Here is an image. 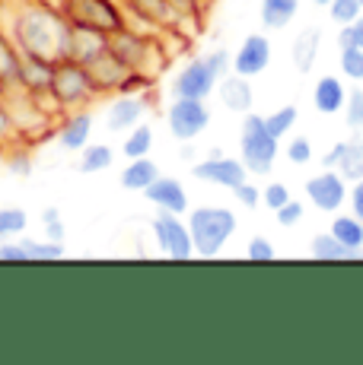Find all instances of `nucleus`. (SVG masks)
<instances>
[{
  "instance_id": "nucleus-1",
  "label": "nucleus",
  "mask_w": 363,
  "mask_h": 365,
  "mask_svg": "<svg viewBox=\"0 0 363 365\" xmlns=\"http://www.w3.org/2000/svg\"><path fill=\"white\" fill-rule=\"evenodd\" d=\"M6 32L16 41L19 54H29V58L41 61H61L67 51V35H71V23L67 16L58 10V4H48V0H29V4H19L13 10Z\"/></svg>"
},
{
  "instance_id": "nucleus-2",
  "label": "nucleus",
  "mask_w": 363,
  "mask_h": 365,
  "mask_svg": "<svg viewBox=\"0 0 363 365\" xmlns=\"http://www.w3.org/2000/svg\"><path fill=\"white\" fill-rule=\"evenodd\" d=\"M109 51L121 61L124 67H131L134 73L146 76V80H156L159 70H166L169 64V54H166L159 32H144L134 26H124V29L109 35Z\"/></svg>"
},
{
  "instance_id": "nucleus-3",
  "label": "nucleus",
  "mask_w": 363,
  "mask_h": 365,
  "mask_svg": "<svg viewBox=\"0 0 363 365\" xmlns=\"http://www.w3.org/2000/svg\"><path fill=\"white\" fill-rule=\"evenodd\" d=\"M188 229H192L194 257H217L233 242L239 216L220 203H204V207L188 210Z\"/></svg>"
},
{
  "instance_id": "nucleus-4",
  "label": "nucleus",
  "mask_w": 363,
  "mask_h": 365,
  "mask_svg": "<svg viewBox=\"0 0 363 365\" xmlns=\"http://www.w3.org/2000/svg\"><path fill=\"white\" fill-rule=\"evenodd\" d=\"M48 93H51V102H54V108H58V115L89 108V105L99 99L86 64H76L71 58H61L58 64H54L51 89H48Z\"/></svg>"
},
{
  "instance_id": "nucleus-5",
  "label": "nucleus",
  "mask_w": 363,
  "mask_h": 365,
  "mask_svg": "<svg viewBox=\"0 0 363 365\" xmlns=\"http://www.w3.org/2000/svg\"><path fill=\"white\" fill-rule=\"evenodd\" d=\"M277 156H281V140L264 128V115H258V111L242 115V124H239V159L246 163L249 175H258V178L271 175L274 172Z\"/></svg>"
},
{
  "instance_id": "nucleus-6",
  "label": "nucleus",
  "mask_w": 363,
  "mask_h": 365,
  "mask_svg": "<svg viewBox=\"0 0 363 365\" xmlns=\"http://www.w3.org/2000/svg\"><path fill=\"white\" fill-rule=\"evenodd\" d=\"M54 4L71 26H86V29H99L106 35L128 26L121 0H54Z\"/></svg>"
},
{
  "instance_id": "nucleus-7",
  "label": "nucleus",
  "mask_w": 363,
  "mask_h": 365,
  "mask_svg": "<svg viewBox=\"0 0 363 365\" xmlns=\"http://www.w3.org/2000/svg\"><path fill=\"white\" fill-rule=\"evenodd\" d=\"M214 115L207 108V99H172L166 108V128L176 143H194L207 128Z\"/></svg>"
},
{
  "instance_id": "nucleus-8",
  "label": "nucleus",
  "mask_w": 363,
  "mask_h": 365,
  "mask_svg": "<svg viewBox=\"0 0 363 365\" xmlns=\"http://www.w3.org/2000/svg\"><path fill=\"white\" fill-rule=\"evenodd\" d=\"M150 232H153L156 248L163 251L169 261H192L194 257L192 229H188V220H182L179 213L159 210V213L150 220Z\"/></svg>"
},
{
  "instance_id": "nucleus-9",
  "label": "nucleus",
  "mask_w": 363,
  "mask_h": 365,
  "mask_svg": "<svg viewBox=\"0 0 363 365\" xmlns=\"http://www.w3.org/2000/svg\"><path fill=\"white\" fill-rule=\"evenodd\" d=\"M217 83H220V76L214 73L211 64L204 61V54H201V58L185 61L176 70L169 93H172V99H211L217 93Z\"/></svg>"
},
{
  "instance_id": "nucleus-10",
  "label": "nucleus",
  "mask_w": 363,
  "mask_h": 365,
  "mask_svg": "<svg viewBox=\"0 0 363 365\" xmlns=\"http://www.w3.org/2000/svg\"><path fill=\"white\" fill-rule=\"evenodd\" d=\"M192 178L233 191L236 185H242V181L249 178V168L239 156H227V153H220V150H211L204 159H198V163L192 165Z\"/></svg>"
},
{
  "instance_id": "nucleus-11",
  "label": "nucleus",
  "mask_w": 363,
  "mask_h": 365,
  "mask_svg": "<svg viewBox=\"0 0 363 365\" xmlns=\"http://www.w3.org/2000/svg\"><path fill=\"white\" fill-rule=\"evenodd\" d=\"M303 191H306V200H309L316 210H322V213H338V210L347 203L351 181H347L338 168H322L319 175L306 178Z\"/></svg>"
},
{
  "instance_id": "nucleus-12",
  "label": "nucleus",
  "mask_w": 363,
  "mask_h": 365,
  "mask_svg": "<svg viewBox=\"0 0 363 365\" xmlns=\"http://www.w3.org/2000/svg\"><path fill=\"white\" fill-rule=\"evenodd\" d=\"M150 111V93H121L111 96V102L106 105V115H102V124H106L109 133H128L131 128L146 118Z\"/></svg>"
},
{
  "instance_id": "nucleus-13",
  "label": "nucleus",
  "mask_w": 363,
  "mask_h": 365,
  "mask_svg": "<svg viewBox=\"0 0 363 365\" xmlns=\"http://www.w3.org/2000/svg\"><path fill=\"white\" fill-rule=\"evenodd\" d=\"M124 13H128V26L134 23V29L144 32H163L182 23L172 0H121Z\"/></svg>"
},
{
  "instance_id": "nucleus-14",
  "label": "nucleus",
  "mask_w": 363,
  "mask_h": 365,
  "mask_svg": "<svg viewBox=\"0 0 363 365\" xmlns=\"http://www.w3.org/2000/svg\"><path fill=\"white\" fill-rule=\"evenodd\" d=\"M271 61H274V45H271V38L264 32H252V35H246V38L239 41V48L233 51V73L255 80V76H262L264 70L271 67Z\"/></svg>"
},
{
  "instance_id": "nucleus-15",
  "label": "nucleus",
  "mask_w": 363,
  "mask_h": 365,
  "mask_svg": "<svg viewBox=\"0 0 363 365\" xmlns=\"http://www.w3.org/2000/svg\"><path fill=\"white\" fill-rule=\"evenodd\" d=\"M64 245L51 238H6L0 242V261L10 264H39V261H61Z\"/></svg>"
},
{
  "instance_id": "nucleus-16",
  "label": "nucleus",
  "mask_w": 363,
  "mask_h": 365,
  "mask_svg": "<svg viewBox=\"0 0 363 365\" xmlns=\"http://www.w3.org/2000/svg\"><path fill=\"white\" fill-rule=\"evenodd\" d=\"M93 128H96V115L89 108L67 111L54 124V143L64 153H80L86 143H93Z\"/></svg>"
},
{
  "instance_id": "nucleus-17",
  "label": "nucleus",
  "mask_w": 363,
  "mask_h": 365,
  "mask_svg": "<svg viewBox=\"0 0 363 365\" xmlns=\"http://www.w3.org/2000/svg\"><path fill=\"white\" fill-rule=\"evenodd\" d=\"M144 197L153 203L156 210H169V213H188L192 203H188V191L176 175H159L150 187L144 191Z\"/></svg>"
},
{
  "instance_id": "nucleus-18",
  "label": "nucleus",
  "mask_w": 363,
  "mask_h": 365,
  "mask_svg": "<svg viewBox=\"0 0 363 365\" xmlns=\"http://www.w3.org/2000/svg\"><path fill=\"white\" fill-rule=\"evenodd\" d=\"M217 99L227 111H233V115H249L255 105V89H252V80L249 76H239L229 70L227 76L217 83Z\"/></svg>"
},
{
  "instance_id": "nucleus-19",
  "label": "nucleus",
  "mask_w": 363,
  "mask_h": 365,
  "mask_svg": "<svg viewBox=\"0 0 363 365\" xmlns=\"http://www.w3.org/2000/svg\"><path fill=\"white\" fill-rule=\"evenodd\" d=\"M106 48H109V35H106V32L86 29V26H71L64 58L76 61V64H93V61L99 58Z\"/></svg>"
},
{
  "instance_id": "nucleus-20",
  "label": "nucleus",
  "mask_w": 363,
  "mask_h": 365,
  "mask_svg": "<svg viewBox=\"0 0 363 365\" xmlns=\"http://www.w3.org/2000/svg\"><path fill=\"white\" fill-rule=\"evenodd\" d=\"M312 105H316L319 115L332 118V115H341L347 105V86L338 73H325L316 80L312 86Z\"/></svg>"
},
{
  "instance_id": "nucleus-21",
  "label": "nucleus",
  "mask_w": 363,
  "mask_h": 365,
  "mask_svg": "<svg viewBox=\"0 0 363 365\" xmlns=\"http://www.w3.org/2000/svg\"><path fill=\"white\" fill-rule=\"evenodd\" d=\"M309 257L319 264H354L363 261V248H351V245H344L332 232H319L309 242Z\"/></svg>"
},
{
  "instance_id": "nucleus-22",
  "label": "nucleus",
  "mask_w": 363,
  "mask_h": 365,
  "mask_svg": "<svg viewBox=\"0 0 363 365\" xmlns=\"http://www.w3.org/2000/svg\"><path fill=\"white\" fill-rule=\"evenodd\" d=\"M319 51H322V29L319 26H306L299 29V35H293L290 41V64L297 73H312L319 61Z\"/></svg>"
},
{
  "instance_id": "nucleus-23",
  "label": "nucleus",
  "mask_w": 363,
  "mask_h": 365,
  "mask_svg": "<svg viewBox=\"0 0 363 365\" xmlns=\"http://www.w3.org/2000/svg\"><path fill=\"white\" fill-rule=\"evenodd\" d=\"M159 165L153 163L150 156H137V159H128V165H124L121 172V187L131 194H144L146 187L153 185V181L159 178Z\"/></svg>"
},
{
  "instance_id": "nucleus-24",
  "label": "nucleus",
  "mask_w": 363,
  "mask_h": 365,
  "mask_svg": "<svg viewBox=\"0 0 363 365\" xmlns=\"http://www.w3.org/2000/svg\"><path fill=\"white\" fill-rule=\"evenodd\" d=\"M299 16V0H262L258 4V19L268 32L287 29L293 19Z\"/></svg>"
},
{
  "instance_id": "nucleus-25",
  "label": "nucleus",
  "mask_w": 363,
  "mask_h": 365,
  "mask_svg": "<svg viewBox=\"0 0 363 365\" xmlns=\"http://www.w3.org/2000/svg\"><path fill=\"white\" fill-rule=\"evenodd\" d=\"M115 165V150L109 143H86L76 153V172L80 175H99Z\"/></svg>"
},
{
  "instance_id": "nucleus-26",
  "label": "nucleus",
  "mask_w": 363,
  "mask_h": 365,
  "mask_svg": "<svg viewBox=\"0 0 363 365\" xmlns=\"http://www.w3.org/2000/svg\"><path fill=\"white\" fill-rule=\"evenodd\" d=\"M334 168H338L347 181L363 178V130H354L351 137L344 140V146H341V159H338Z\"/></svg>"
},
{
  "instance_id": "nucleus-27",
  "label": "nucleus",
  "mask_w": 363,
  "mask_h": 365,
  "mask_svg": "<svg viewBox=\"0 0 363 365\" xmlns=\"http://www.w3.org/2000/svg\"><path fill=\"white\" fill-rule=\"evenodd\" d=\"M156 133L146 121H141L137 128H131L128 133H121V156L124 159H137V156H150Z\"/></svg>"
},
{
  "instance_id": "nucleus-28",
  "label": "nucleus",
  "mask_w": 363,
  "mask_h": 365,
  "mask_svg": "<svg viewBox=\"0 0 363 365\" xmlns=\"http://www.w3.org/2000/svg\"><path fill=\"white\" fill-rule=\"evenodd\" d=\"M19 48L16 41L10 38V32L0 29V86L10 93L13 86H16V70H19Z\"/></svg>"
},
{
  "instance_id": "nucleus-29",
  "label": "nucleus",
  "mask_w": 363,
  "mask_h": 365,
  "mask_svg": "<svg viewBox=\"0 0 363 365\" xmlns=\"http://www.w3.org/2000/svg\"><path fill=\"white\" fill-rule=\"evenodd\" d=\"M328 232H332L334 238H341L344 245H351V248H363V220H360V216H354V213L332 216Z\"/></svg>"
},
{
  "instance_id": "nucleus-30",
  "label": "nucleus",
  "mask_w": 363,
  "mask_h": 365,
  "mask_svg": "<svg viewBox=\"0 0 363 365\" xmlns=\"http://www.w3.org/2000/svg\"><path fill=\"white\" fill-rule=\"evenodd\" d=\"M297 121H299V108H297V105H281V108H274L271 115H264V128L274 133L277 140L290 137V130L297 128Z\"/></svg>"
},
{
  "instance_id": "nucleus-31",
  "label": "nucleus",
  "mask_w": 363,
  "mask_h": 365,
  "mask_svg": "<svg viewBox=\"0 0 363 365\" xmlns=\"http://www.w3.org/2000/svg\"><path fill=\"white\" fill-rule=\"evenodd\" d=\"M29 229V213L23 207H0V242L16 238Z\"/></svg>"
},
{
  "instance_id": "nucleus-32",
  "label": "nucleus",
  "mask_w": 363,
  "mask_h": 365,
  "mask_svg": "<svg viewBox=\"0 0 363 365\" xmlns=\"http://www.w3.org/2000/svg\"><path fill=\"white\" fill-rule=\"evenodd\" d=\"M284 156H287L290 165H309L312 159H316V146H312L309 137H290L287 146H284Z\"/></svg>"
},
{
  "instance_id": "nucleus-33",
  "label": "nucleus",
  "mask_w": 363,
  "mask_h": 365,
  "mask_svg": "<svg viewBox=\"0 0 363 365\" xmlns=\"http://www.w3.org/2000/svg\"><path fill=\"white\" fill-rule=\"evenodd\" d=\"M341 76L351 83H363V48H341L338 54Z\"/></svg>"
},
{
  "instance_id": "nucleus-34",
  "label": "nucleus",
  "mask_w": 363,
  "mask_h": 365,
  "mask_svg": "<svg viewBox=\"0 0 363 365\" xmlns=\"http://www.w3.org/2000/svg\"><path fill=\"white\" fill-rule=\"evenodd\" d=\"M325 10H328V19H332L334 26H347V23H354L357 16H363L360 0H332Z\"/></svg>"
},
{
  "instance_id": "nucleus-35",
  "label": "nucleus",
  "mask_w": 363,
  "mask_h": 365,
  "mask_svg": "<svg viewBox=\"0 0 363 365\" xmlns=\"http://www.w3.org/2000/svg\"><path fill=\"white\" fill-rule=\"evenodd\" d=\"M246 257L249 261H255V264H268V261H274L277 257V248L271 245L268 235H252L249 238V245H246Z\"/></svg>"
},
{
  "instance_id": "nucleus-36",
  "label": "nucleus",
  "mask_w": 363,
  "mask_h": 365,
  "mask_svg": "<svg viewBox=\"0 0 363 365\" xmlns=\"http://www.w3.org/2000/svg\"><path fill=\"white\" fill-rule=\"evenodd\" d=\"M303 216H306V207H303V200H297V197H290L284 207L274 210V220H277V226H281V229L299 226V222H303Z\"/></svg>"
},
{
  "instance_id": "nucleus-37",
  "label": "nucleus",
  "mask_w": 363,
  "mask_h": 365,
  "mask_svg": "<svg viewBox=\"0 0 363 365\" xmlns=\"http://www.w3.org/2000/svg\"><path fill=\"white\" fill-rule=\"evenodd\" d=\"M344 121H347V128H351V130H363V86L347 89Z\"/></svg>"
},
{
  "instance_id": "nucleus-38",
  "label": "nucleus",
  "mask_w": 363,
  "mask_h": 365,
  "mask_svg": "<svg viewBox=\"0 0 363 365\" xmlns=\"http://www.w3.org/2000/svg\"><path fill=\"white\" fill-rule=\"evenodd\" d=\"M41 226H45V238L64 245L67 226H64V220H61V210L58 207H45V210H41Z\"/></svg>"
},
{
  "instance_id": "nucleus-39",
  "label": "nucleus",
  "mask_w": 363,
  "mask_h": 365,
  "mask_svg": "<svg viewBox=\"0 0 363 365\" xmlns=\"http://www.w3.org/2000/svg\"><path fill=\"white\" fill-rule=\"evenodd\" d=\"M290 197H293V194H290V187L284 185V181H268V185L262 187V203L271 210V213H274L277 207H284Z\"/></svg>"
},
{
  "instance_id": "nucleus-40",
  "label": "nucleus",
  "mask_w": 363,
  "mask_h": 365,
  "mask_svg": "<svg viewBox=\"0 0 363 365\" xmlns=\"http://www.w3.org/2000/svg\"><path fill=\"white\" fill-rule=\"evenodd\" d=\"M204 4L207 0H172V6H176V13L182 16V29L185 26H198L201 23V13H204Z\"/></svg>"
},
{
  "instance_id": "nucleus-41",
  "label": "nucleus",
  "mask_w": 363,
  "mask_h": 365,
  "mask_svg": "<svg viewBox=\"0 0 363 365\" xmlns=\"http://www.w3.org/2000/svg\"><path fill=\"white\" fill-rule=\"evenodd\" d=\"M341 48H363V16L347 26H338V51Z\"/></svg>"
},
{
  "instance_id": "nucleus-42",
  "label": "nucleus",
  "mask_w": 363,
  "mask_h": 365,
  "mask_svg": "<svg viewBox=\"0 0 363 365\" xmlns=\"http://www.w3.org/2000/svg\"><path fill=\"white\" fill-rule=\"evenodd\" d=\"M233 197L239 207H246V210H255V207H262V187L252 185V181H242V185H236L233 187Z\"/></svg>"
},
{
  "instance_id": "nucleus-43",
  "label": "nucleus",
  "mask_w": 363,
  "mask_h": 365,
  "mask_svg": "<svg viewBox=\"0 0 363 365\" xmlns=\"http://www.w3.org/2000/svg\"><path fill=\"white\" fill-rule=\"evenodd\" d=\"M16 137L19 133H16V121H13V111H10V105H6V99H0V150L10 146Z\"/></svg>"
},
{
  "instance_id": "nucleus-44",
  "label": "nucleus",
  "mask_w": 363,
  "mask_h": 365,
  "mask_svg": "<svg viewBox=\"0 0 363 365\" xmlns=\"http://www.w3.org/2000/svg\"><path fill=\"white\" fill-rule=\"evenodd\" d=\"M204 61L211 64V70L220 76V80L229 73V70H233V54H229L227 48H214V51H207V54H204Z\"/></svg>"
},
{
  "instance_id": "nucleus-45",
  "label": "nucleus",
  "mask_w": 363,
  "mask_h": 365,
  "mask_svg": "<svg viewBox=\"0 0 363 365\" xmlns=\"http://www.w3.org/2000/svg\"><path fill=\"white\" fill-rule=\"evenodd\" d=\"M347 203H351V213L363 220V178L351 181V191H347Z\"/></svg>"
},
{
  "instance_id": "nucleus-46",
  "label": "nucleus",
  "mask_w": 363,
  "mask_h": 365,
  "mask_svg": "<svg viewBox=\"0 0 363 365\" xmlns=\"http://www.w3.org/2000/svg\"><path fill=\"white\" fill-rule=\"evenodd\" d=\"M10 172L13 175H32V159L26 156V153H16V156L10 159Z\"/></svg>"
},
{
  "instance_id": "nucleus-47",
  "label": "nucleus",
  "mask_w": 363,
  "mask_h": 365,
  "mask_svg": "<svg viewBox=\"0 0 363 365\" xmlns=\"http://www.w3.org/2000/svg\"><path fill=\"white\" fill-rule=\"evenodd\" d=\"M316 4H319V6H328V4H332V0H316Z\"/></svg>"
},
{
  "instance_id": "nucleus-48",
  "label": "nucleus",
  "mask_w": 363,
  "mask_h": 365,
  "mask_svg": "<svg viewBox=\"0 0 363 365\" xmlns=\"http://www.w3.org/2000/svg\"><path fill=\"white\" fill-rule=\"evenodd\" d=\"M360 6H363V0H360Z\"/></svg>"
}]
</instances>
